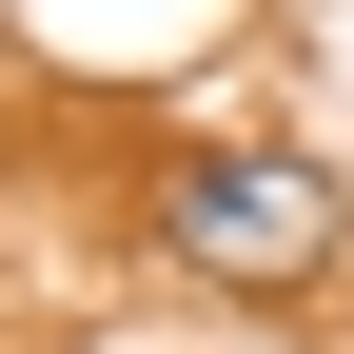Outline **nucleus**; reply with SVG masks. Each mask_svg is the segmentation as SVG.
I'll return each mask as SVG.
<instances>
[{
    "instance_id": "f257e3e1",
    "label": "nucleus",
    "mask_w": 354,
    "mask_h": 354,
    "mask_svg": "<svg viewBox=\"0 0 354 354\" xmlns=\"http://www.w3.org/2000/svg\"><path fill=\"white\" fill-rule=\"evenodd\" d=\"M335 236H354V197H335V158H295V138H216V158H177V256L197 276H335Z\"/></svg>"
}]
</instances>
